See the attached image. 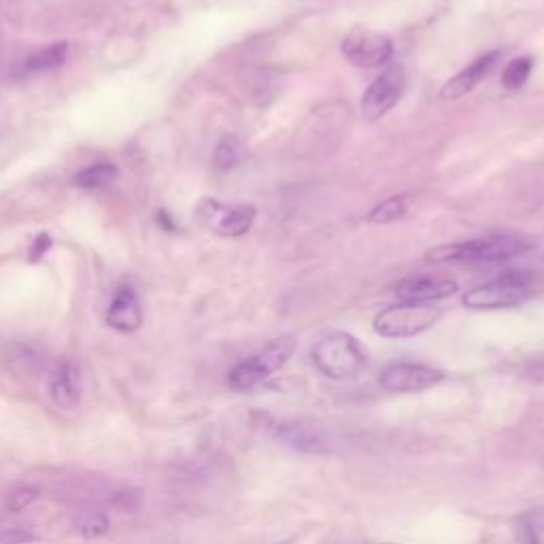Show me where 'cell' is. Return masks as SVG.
Here are the masks:
<instances>
[{"label": "cell", "instance_id": "obj_16", "mask_svg": "<svg viewBox=\"0 0 544 544\" xmlns=\"http://www.w3.org/2000/svg\"><path fill=\"white\" fill-rule=\"evenodd\" d=\"M532 68H534V60L530 56H523V58L513 60L504 68L502 85L508 92H519L523 85L527 83V79H530Z\"/></svg>", "mask_w": 544, "mask_h": 544}, {"label": "cell", "instance_id": "obj_5", "mask_svg": "<svg viewBox=\"0 0 544 544\" xmlns=\"http://www.w3.org/2000/svg\"><path fill=\"white\" fill-rule=\"evenodd\" d=\"M440 315V309H434L432 304L400 302L383 309L374 317L372 326L374 332L385 338H411L430 330Z\"/></svg>", "mask_w": 544, "mask_h": 544}, {"label": "cell", "instance_id": "obj_8", "mask_svg": "<svg viewBox=\"0 0 544 544\" xmlns=\"http://www.w3.org/2000/svg\"><path fill=\"white\" fill-rule=\"evenodd\" d=\"M408 77L404 66H389L381 77L370 83V88L362 98V115L366 122H379L391 109H394L406 92Z\"/></svg>", "mask_w": 544, "mask_h": 544}, {"label": "cell", "instance_id": "obj_2", "mask_svg": "<svg viewBox=\"0 0 544 544\" xmlns=\"http://www.w3.org/2000/svg\"><path fill=\"white\" fill-rule=\"evenodd\" d=\"M313 364L323 377L334 381L353 379L366 366V351L360 340L347 332H330L313 347Z\"/></svg>", "mask_w": 544, "mask_h": 544}, {"label": "cell", "instance_id": "obj_6", "mask_svg": "<svg viewBox=\"0 0 544 544\" xmlns=\"http://www.w3.org/2000/svg\"><path fill=\"white\" fill-rule=\"evenodd\" d=\"M340 51L357 68H379L394 56V41L387 34L366 26H355L340 43Z\"/></svg>", "mask_w": 544, "mask_h": 544}, {"label": "cell", "instance_id": "obj_11", "mask_svg": "<svg viewBox=\"0 0 544 544\" xmlns=\"http://www.w3.org/2000/svg\"><path fill=\"white\" fill-rule=\"evenodd\" d=\"M498 60H500V51H489V54L479 56L472 64H468L464 71H459L455 77H451L445 85H442L440 98L442 100L464 98L493 71V68H496Z\"/></svg>", "mask_w": 544, "mask_h": 544}, {"label": "cell", "instance_id": "obj_21", "mask_svg": "<svg viewBox=\"0 0 544 544\" xmlns=\"http://www.w3.org/2000/svg\"><path fill=\"white\" fill-rule=\"evenodd\" d=\"M39 498V491L37 489H17L11 493V498H9V510H13V513H20V510L28 508L34 500Z\"/></svg>", "mask_w": 544, "mask_h": 544}, {"label": "cell", "instance_id": "obj_3", "mask_svg": "<svg viewBox=\"0 0 544 544\" xmlns=\"http://www.w3.org/2000/svg\"><path fill=\"white\" fill-rule=\"evenodd\" d=\"M534 294L532 277L527 272H506V275L493 279L485 285L470 289L464 296L466 309L474 311H496V309H513L527 302Z\"/></svg>", "mask_w": 544, "mask_h": 544}, {"label": "cell", "instance_id": "obj_23", "mask_svg": "<svg viewBox=\"0 0 544 544\" xmlns=\"http://www.w3.org/2000/svg\"><path fill=\"white\" fill-rule=\"evenodd\" d=\"M158 219L162 221V224H164V228H166V230H173V221H170V219L166 217V213H164V211H160Z\"/></svg>", "mask_w": 544, "mask_h": 544}, {"label": "cell", "instance_id": "obj_4", "mask_svg": "<svg viewBox=\"0 0 544 544\" xmlns=\"http://www.w3.org/2000/svg\"><path fill=\"white\" fill-rule=\"evenodd\" d=\"M294 349H296V336H292V334L272 340L266 349L247 357V360L236 364L230 370L228 385L234 391H247L255 385H260L262 381H266L270 377L272 372H277L279 368H283L289 362V357H292Z\"/></svg>", "mask_w": 544, "mask_h": 544}, {"label": "cell", "instance_id": "obj_12", "mask_svg": "<svg viewBox=\"0 0 544 544\" xmlns=\"http://www.w3.org/2000/svg\"><path fill=\"white\" fill-rule=\"evenodd\" d=\"M107 323L113 330L119 332H136L143 323V309L139 296H136L130 287H122L113 298L109 311H107Z\"/></svg>", "mask_w": 544, "mask_h": 544}, {"label": "cell", "instance_id": "obj_15", "mask_svg": "<svg viewBox=\"0 0 544 544\" xmlns=\"http://www.w3.org/2000/svg\"><path fill=\"white\" fill-rule=\"evenodd\" d=\"M66 58H68V43H64V41L54 43L26 60V73L54 71V68H58L66 62Z\"/></svg>", "mask_w": 544, "mask_h": 544}, {"label": "cell", "instance_id": "obj_1", "mask_svg": "<svg viewBox=\"0 0 544 544\" xmlns=\"http://www.w3.org/2000/svg\"><path fill=\"white\" fill-rule=\"evenodd\" d=\"M534 238L523 232H489L464 243L440 245L425 253L430 264L453 262H506L530 251Z\"/></svg>", "mask_w": 544, "mask_h": 544}, {"label": "cell", "instance_id": "obj_18", "mask_svg": "<svg viewBox=\"0 0 544 544\" xmlns=\"http://www.w3.org/2000/svg\"><path fill=\"white\" fill-rule=\"evenodd\" d=\"M75 527L85 538H98L109 532V519L107 515L98 513V510H83V513H79V517L75 519Z\"/></svg>", "mask_w": 544, "mask_h": 544}, {"label": "cell", "instance_id": "obj_14", "mask_svg": "<svg viewBox=\"0 0 544 544\" xmlns=\"http://www.w3.org/2000/svg\"><path fill=\"white\" fill-rule=\"evenodd\" d=\"M413 209V196L411 194H398L383 200L377 204L368 215L366 221L368 224H377V226H387V224H396V221L408 217Z\"/></svg>", "mask_w": 544, "mask_h": 544}, {"label": "cell", "instance_id": "obj_22", "mask_svg": "<svg viewBox=\"0 0 544 544\" xmlns=\"http://www.w3.org/2000/svg\"><path fill=\"white\" fill-rule=\"evenodd\" d=\"M51 247V238L47 234H39L34 238L32 249H30V262H37L43 258V253H47Z\"/></svg>", "mask_w": 544, "mask_h": 544}, {"label": "cell", "instance_id": "obj_20", "mask_svg": "<svg viewBox=\"0 0 544 544\" xmlns=\"http://www.w3.org/2000/svg\"><path fill=\"white\" fill-rule=\"evenodd\" d=\"M34 540V534L26 527H17V525H5L0 527V544H28Z\"/></svg>", "mask_w": 544, "mask_h": 544}, {"label": "cell", "instance_id": "obj_7", "mask_svg": "<svg viewBox=\"0 0 544 544\" xmlns=\"http://www.w3.org/2000/svg\"><path fill=\"white\" fill-rule=\"evenodd\" d=\"M196 215L200 224L207 226L211 232L226 238H236L251 230L258 211L251 204H224L213 198H204L198 202Z\"/></svg>", "mask_w": 544, "mask_h": 544}, {"label": "cell", "instance_id": "obj_17", "mask_svg": "<svg viewBox=\"0 0 544 544\" xmlns=\"http://www.w3.org/2000/svg\"><path fill=\"white\" fill-rule=\"evenodd\" d=\"M117 177V168L113 164H94L90 168L81 170L75 177V183L85 190H96V187H105Z\"/></svg>", "mask_w": 544, "mask_h": 544}, {"label": "cell", "instance_id": "obj_10", "mask_svg": "<svg viewBox=\"0 0 544 544\" xmlns=\"http://www.w3.org/2000/svg\"><path fill=\"white\" fill-rule=\"evenodd\" d=\"M459 285L453 279H445V277H411L402 281L396 287V296L400 298V302H408V304H432L438 300L451 298L453 294H457Z\"/></svg>", "mask_w": 544, "mask_h": 544}, {"label": "cell", "instance_id": "obj_13", "mask_svg": "<svg viewBox=\"0 0 544 544\" xmlns=\"http://www.w3.org/2000/svg\"><path fill=\"white\" fill-rule=\"evenodd\" d=\"M51 398L62 408H73L79 404V372L75 364L62 362L56 368L54 379H51Z\"/></svg>", "mask_w": 544, "mask_h": 544}, {"label": "cell", "instance_id": "obj_9", "mask_svg": "<svg viewBox=\"0 0 544 544\" xmlns=\"http://www.w3.org/2000/svg\"><path fill=\"white\" fill-rule=\"evenodd\" d=\"M445 379V372L425 366V364H389L379 377V383L387 391H396V394H408V391H421L428 389Z\"/></svg>", "mask_w": 544, "mask_h": 544}, {"label": "cell", "instance_id": "obj_19", "mask_svg": "<svg viewBox=\"0 0 544 544\" xmlns=\"http://www.w3.org/2000/svg\"><path fill=\"white\" fill-rule=\"evenodd\" d=\"M241 143H238L234 136H226L224 141H221L215 149V166L217 168H232L238 164V160H241Z\"/></svg>", "mask_w": 544, "mask_h": 544}]
</instances>
